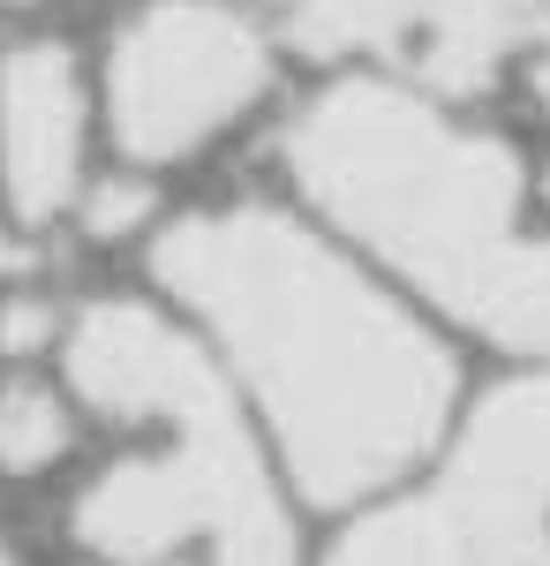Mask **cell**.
Returning <instances> with one entry per match:
<instances>
[{
  "label": "cell",
  "mask_w": 550,
  "mask_h": 566,
  "mask_svg": "<svg viewBox=\"0 0 550 566\" xmlns=\"http://www.w3.org/2000/svg\"><path fill=\"white\" fill-rule=\"evenodd\" d=\"M151 280L309 506L392 491L453 423V355L325 219L256 197L181 212L151 234Z\"/></svg>",
  "instance_id": "obj_1"
},
{
  "label": "cell",
  "mask_w": 550,
  "mask_h": 566,
  "mask_svg": "<svg viewBox=\"0 0 550 566\" xmlns=\"http://www.w3.org/2000/svg\"><path fill=\"white\" fill-rule=\"evenodd\" d=\"M279 167L347 250L437 303L490 348L550 363V234L506 136L392 76H339L279 122Z\"/></svg>",
  "instance_id": "obj_2"
},
{
  "label": "cell",
  "mask_w": 550,
  "mask_h": 566,
  "mask_svg": "<svg viewBox=\"0 0 550 566\" xmlns=\"http://www.w3.org/2000/svg\"><path fill=\"white\" fill-rule=\"evenodd\" d=\"M61 386L98 423L144 431L68 499V536L91 559H204V566H302L295 506L272 446L242 408L219 355L136 295L68 310Z\"/></svg>",
  "instance_id": "obj_3"
},
{
  "label": "cell",
  "mask_w": 550,
  "mask_h": 566,
  "mask_svg": "<svg viewBox=\"0 0 550 566\" xmlns=\"http://www.w3.org/2000/svg\"><path fill=\"white\" fill-rule=\"evenodd\" d=\"M272 84L279 45L234 0H144L98 61V114L121 167L167 175L242 129Z\"/></svg>",
  "instance_id": "obj_4"
},
{
  "label": "cell",
  "mask_w": 550,
  "mask_h": 566,
  "mask_svg": "<svg viewBox=\"0 0 550 566\" xmlns=\"http://www.w3.org/2000/svg\"><path fill=\"white\" fill-rule=\"evenodd\" d=\"M287 39L430 98H475L512 53L550 39V0H287Z\"/></svg>",
  "instance_id": "obj_5"
},
{
  "label": "cell",
  "mask_w": 550,
  "mask_h": 566,
  "mask_svg": "<svg viewBox=\"0 0 550 566\" xmlns=\"http://www.w3.org/2000/svg\"><path fill=\"white\" fill-rule=\"evenodd\" d=\"M437 499L483 566H550V378L475 400L445 446Z\"/></svg>",
  "instance_id": "obj_6"
},
{
  "label": "cell",
  "mask_w": 550,
  "mask_h": 566,
  "mask_svg": "<svg viewBox=\"0 0 550 566\" xmlns=\"http://www.w3.org/2000/svg\"><path fill=\"white\" fill-rule=\"evenodd\" d=\"M91 189V76L61 39L0 53V205L23 227L76 219Z\"/></svg>",
  "instance_id": "obj_7"
},
{
  "label": "cell",
  "mask_w": 550,
  "mask_h": 566,
  "mask_svg": "<svg viewBox=\"0 0 550 566\" xmlns=\"http://www.w3.org/2000/svg\"><path fill=\"white\" fill-rule=\"evenodd\" d=\"M317 566H483V559H475V544L461 536V522L445 514V499L437 491H415V499L362 506L325 544Z\"/></svg>",
  "instance_id": "obj_8"
},
{
  "label": "cell",
  "mask_w": 550,
  "mask_h": 566,
  "mask_svg": "<svg viewBox=\"0 0 550 566\" xmlns=\"http://www.w3.org/2000/svg\"><path fill=\"white\" fill-rule=\"evenodd\" d=\"M76 392L39 378V370H15L0 378V476L8 483H31V476H53L76 446Z\"/></svg>",
  "instance_id": "obj_9"
},
{
  "label": "cell",
  "mask_w": 550,
  "mask_h": 566,
  "mask_svg": "<svg viewBox=\"0 0 550 566\" xmlns=\"http://www.w3.org/2000/svg\"><path fill=\"white\" fill-rule=\"evenodd\" d=\"M76 227H84L91 242H128L136 227H151L159 234V189L144 167H121L114 181H91L84 205H76Z\"/></svg>",
  "instance_id": "obj_10"
},
{
  "label": "cell",
  "mask_w": 550,
  "mask_h": 566,
  "mask_svg": "<svg viewBox=\"0 0 550 566\" xmlns=\"http://www.w3.org/2000/svg\"><path fill=\"white\" fill-rule=\"evenodd\" d=\"M61 333H68V310L53 303V295H39V287H8L0 295V355H15V363L53 355Z\"/></svg>",
  "instance_id": "obj_11"
},
{
  "label": "cell",
  "mask_w": 550,
  "mask_h": 566,
  "mask_svg": "<svg viewBox=\"0 0 550 566\" xmlns=\"http://www.w3.org/2000/svg\"><path fill=\"white\" fill-rule=\"evenodd\" d=\"M31 272H39V227H23V219L0 205V295L8 287H31Z\"/></svg>",
  "instance_id": "obj_12"
},
{
  "label": "cell",
  "mask_w": 550,
  "mask_h": 566,
  "mask_svg": "<svg viewBox=\"0 0 550 566\" xmlns=\"http://www.w3.org/2000/svg\"><path fill=\"white\" fill-rule=\"evenodd\" d=\"M536 98H543V114H550V39L536 45Z\"/></svg>",
  "instance_id": "obj_13"
},
{
  "label": "cell",
  "mask_w": 550,
  "mask_h": 566,
  "mask_svg": "<svg viewBox=\"0 0 550 566\" xmlns=\"http://www.w3.org/2000/svg\"><path fill=\"white\" fill-rule=\"evenodd\" d=\"M91 566H204V559H91Z\"/></svg>",
  "instance_id": "obj_14"
},
{
  "label": "cell",
  "mask_w": 550,
  "mask_h": 566,
  "mask_svg": "<svg viewBox=\"0 0 550 566\" xmlns=\"http://www.w3.org/2000/svg\"><path fill=\"white\" fill-rule=\"evenodd\" d=\"M0 566H23V559H15V544H8V536H0Z\"/></svg>",
  "instance_id": "obj_15"
},
{
  "label": "cell",
  "mask_w": 550,
  "mask_h": 566,
  "mask_svg": "<svg viewBox=\"0 0 550 566\" xmlns=\"http://www.w3.org/2000/svg\"><path fill=\"white\" fill-rule=\"evenodd\" d=\"M543 205H550V175H543Z\"/></svg>",
  "instance_id": "obj_16"
}]
</instances>
